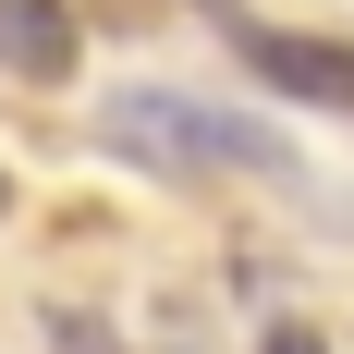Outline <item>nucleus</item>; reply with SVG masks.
<instances>
[{"label":"nucleus","instance_id":"f03ea898","mask_svg":"<svg viewBox=\"0 0 354 354\" xmlns=\"http://www.w3.org/2000/svg\"><path fill=\"white\" fill-rule=\"evenodd\" d=\"M232 37H245L257 86H281V98L342 110V122H354V49H342V37H293V25H232Z\"/></svg>","mask_w":354,"mask_h":354},{"label":"nucleus","instance_id":"f257e3e1","mask_svg":"<svg viewBox=\"0 0 354 354\" xmlns=\"http://www.w3.org/2000/svg\"><path fill=\"white\" fill-rule=\"evenodd\" d=\"M98 147L110 159H135L159 183H196V171H281L293 147L232 98H196V86H122L98 98Z\"/></svg>","mask_w":354,"mask_h":354},{"label":"nucleus","instance_id":"39448f33","mask_svg":"<svg viewBox=\"0 0 354 354\" xmlns=\"http://www.w3.org/2000/svg\"><path fill=\"white\" fill-rule=\"evenodd\" d=\"M0 208H12V171H0Z\"/></svg>","mask_w":354,"mask_h":354},{"label":"nucleus","instance_id":"7ed1b4c3","mask_svg":"<svg viewBox=\"0 0 354 354\" xmlns=\"http://www.w3.org/2000/svg\"><path fill=\"white\" fill-rule=\"evenodd\" d=\"M86 62V37H73L62 0H0V73H25V86H62Z\"/></svg>","mask_w":354,"mask_h":354},{"label":"nucleus","instance_id":"20e7f679","mask_svg":"<svg viewBox=\"0 0 354 354\" xmlns=\"http://www.w3.org/2000/svg\"><path fill=\"white\" fill-rule=\"evenodd\" d=\"M257 354H330V342H318V330H269Z\"/></svg>","mask_w":354,"mask_h":354}]
</instances>
